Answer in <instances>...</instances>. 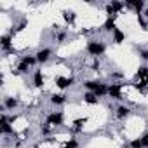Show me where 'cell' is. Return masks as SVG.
I'll return each mask as SVG.
<instances>
[{
	"mask_svg": "<svg viewBox=\"0 0 148 148\" xmlns=\"http://www.w3.org/2000/svg\"><path fill=\"white\" fill-rule=\"evenodd\" d=\"M64 101H66V96H64V94H52V96H51V103L56 105V106L63 105Z\"/></svg>",
	"mask_w": 148,
	"mask_h": 148,
	"instance_id": "2e32d148",
	"label": "cell"
},
{
	"mask_svg": "<svg viewBox=\"0 0 148 148\" xmlns=\"http://www.w3.org/2000/svg\"><path fill=\"white\" fill-rule=\"evenodd\" d=\"M33 86L35 87H42L44 86V75H42V70H37L33 73Z\"/></svg>",
	"mask_w": 148,
	"mask_h": 148,
	"instance_id": "8fae6325",
	"label": "cell"
},
{
	"mask_svg": "<svg viewBox=\"0 0 148 148\" xmlns=\"http://www.w3.org/2000/svg\"><path fill=\"white\" fill-rule=\"evenodd\" d=\"M73 77H70V79H66V77H56V86L59 87V89H68L70 86H73Z\"/></svg>",
	"mask_w": 148,
	"mask_h": 148,
	"instance_id": "52a82bcc",
	"label": "cell"
},
{
	"mask_svg": "<svg viewBox=\"0 0 148 148\" xmlns=\"http://www.w3.org/2000/svg\"><path fill=\"white\" fill-rule=\"evenodd\" d=\"M45 124H49V125H61V124H63V113H61V112H52V113H49Z\"/></svg>",
	"mask_w": 148,
	"mask_h": 148,
	"instance_id": "3957f363",
	"label": "cell"
},
{
	"mask_svg": "<svg viewBox=\"0 0 148 148\" xmlns=\"http://www.w3.org/2000/svg\"><path fill=\"white\" fill-rule=\"evenodd\" d=\"M98 96L94 94V92H91V91H87V92H84V101L87 103V105H98Z\"/></svg>",
	"mask_w": 148,
	"mask_h": 148,
	"instance_id": "30bf717a",
	"label": "cell"
},
{
	"mask_svg": "<svg viewBox=\"0 0 148 148\" xmlns=\"http://www.w3.org/2000/svg\"><path fill=\"white\" fill-rule=\"evenodd\" d=\"M108 96L113 99H122V86L120 84H112L108 87Z\"/></svg>",
	"mask_w": 148,
	"mask_h": 148,
	"instance_id": "8992f818",
	"label": "cell"
},
{
	"mask_svg": "<svg viewBox=\"0 0 148 148\" xmlns=\"http://www.w3.org/2000/svg\"><path fill=\"white\" fill-rule=\"evenodd\" d=\"M64 38H66V35H64V33H59V35H58V42H63Z\"/></svg>",
	"mask_w": 148,
	"mask_h": 148,
	"instance_id": "4dcf8cb0",
	"label": "cell"
},
{
	"mask_svg": "<svg viewBox=\"0 0 148 148\" xmlns=\"http://www.w3.org/2000/svg\"><path fill=\"white\" fill-rule=\"evenodd\" d=\"M87 122V119L84 117V119H75V120H73V125H77V127H80L82 124H86Z\"/></svg>",
	"mask_w": 148,
	"mask_h": 148,
	"instance_id": "4316f807",
	"label": "cell"
},
{
	"mask_svg": "<svg viewBox=\"0 0 148 148\" xmlns=\"http://www.w3.org/2000/svg\"><path fill=\"white\" fill-rule=\"evenodd\" d=\"M51 54H52V51L51 49H40L37 54H35V58H37V63H40V64H44V63H47L49 61V58H51Z\"/></svg>",
	"mask_w": 148,
	"mask_h": 148,
	"instance_id": "5b68a950",
	"label": "cell"
},
{
	"mask_svg": "<svg viewBox=\"0 0 148 148\" xmlns=\"http://www.w3.org/2000/svg\"><path fill=\"white\" fill-rule=\"evenodd\" d=\"M0 44H2V49H4V51H11L12 35H2V38H0Z\"/></svg>",
	"mask_w": 148,
	"mask_h": 148,
	"instance_id": "ba28073f",
	"label": "cell"
},
{
	"mask_svg": "<svg viewBox=\"0 0 148 148\" xmlns=\"http://www.w3.org/2000/svg\"><path fill=\"white\" fill-rule=\"evenodd\" d=\"M145 80H146V82H148V77H146V79H145Z\"/></svg>",
	"mask_w": 148,
	"mask_h": 148,
	"instance_id": "1f68e13d",
	"label": "cell"
},
{
	"mask_svg": "<svg viewBox=\"0 0 148 148\" xmlns=\"http://www.w3.org/2000/svg\"><path fill=\"white\" fill-rule=\"evenodd\" d=\"M112 35H113V42H115V44H122V42L125 40V33H124L122 30H119V28H117Z\"/></svg>",
	"mask_w": 148,
	"mask_h": 148,
	"instance_id": "9a60e30c",
	"label": "cell"
},
{
	"mask_svg": "<svg viewBox=\"0 0 148 148\" xmlns=\"http://www.w3.org/2000/svg\"><path fill=\"white\" fill-rule=\"evenodd\" d=\"M21 61H25L26 64L33 66V64L37 63V58H35V56H23V58H21Z\"/></svg>",
	"mask_w": 148,
	"mask_h": 148,
	"instance_id": "cb8c5ba5",
	"label": "cell"
},
{
	"mask_svg": "<svg viewBox=\"0 0 148 148\" xmlns=\"http://www.w3.org/2000/svg\"><path fill=\"white\" fill-rule=\"evenodd\" d=\"M129 148H145V143H143L141 138H136V139H132L129 143Z\"/></svg>",
	"mask_w": 148,
	"mask_h": 148,
	"instance_id": "44dd1931",
	"label": "cell"
},
{
	"mask_svg": "<svg viewBox=\"0 0 148 148\" xmlns=\"http://www.w3.org/2000/svg\"><path fill=\"white\" fill-rule=\"evenodd\" d=\"M129 115H131V110H129L127 106L120 105V106L117 108V119H127Z\"/></svg>",
	"mask_w": 148,
	"mask_h": 148,
	"instance_id": "5bb4252c",
	"label": "cell"
},
{
	"mask_svg": "<svg viewBox=\"0 0 148 148\" xmlns=\"http://www.w3.org/2000/svg\"><path fill=\"white\" fill-rule=\"evenodd\" d=\"M146 86H148V82H146V80H141L139 84H134V87H136L138 91H141V92L145 91V87H146Z\"/></svg>",
	"mask_w": 148,
	"mask_h": 148,
	"instance_id": "d4e9b609",
	"label": "cell"
},
{
	"mask_svg": "<svg viewBox=\"0 0 148 148\" xmlns=\"http://www.w3.org/2000/svg\"><path fill=\"white\" fill-rule=\"evenodd\" d=\"M138 23H139V26H141V30H143V32H148V23H146V19L143 18V14H139V16H138Z\"/></svg>",
	"mask_w": 148,
	"mask_h": 148,
	"instance_id": "603a6c76",
	"label": "cell"
},
{
	"mask_svg": "<svg viewBox=\"0 0 148 148\" xmlns=\"http://www.w3.org/2000/svg\"><path fill=\"white\" fill-rule=\"evenodd\" d=\"M101 86V82H98V80H86L84 82V87L87 89V91H91V92H96V89Z\"/></svg>",
	"mask_w": 148,
	"mask_h": 148,
	"instance_id": "7c38bea8",
	"label": "cell"
},
{
	"mask_svg": "<svg viewBox=\"0 0 148 148\" xmlns=\"http://www.w3.org/2000/svg\"><path fill=\"white\" fill-rule=\"evenodd\" d=\"M139 58L145 59V61H148V51H146V49H141V51H139Z\"/></svg>",
	"mask_w": 148,
	"mask_h": 148,
	"instance_id": "83f0119b",
	"label": "cell"
},
{
	"mask_svg": "<svg viewBox=\"0 0 148 148\" xmlns=\"http://www.w3.org/2000/svg\"><path fill=\"white\" fill-rule=\"evenodd\" d=\"M86 51H87V54H91V56L98 58V56H101V54L106 51V47H105V44H103V42L89 40V42H87V45H86Z\"/></svg>",
	"mask_w": 148,
	"mask_h": 148,
	"instance_id": "6da1fadb",
	"label": "cell"
},
{
	"mask_svg": "<svg viewBox=\"0 0 148 148\" xmlns=\"http://www.w3.org/2000/svg\"><path fill=\"white\" fill-rule=\"evenodd\" d=\"M64 148H79L77 139H70V141H66V146H64Z\"/></svg>",
	"mask_w": 148,
	"mask_h": 148,
	"instance_id": "484cf974",
	"label": "cell"
},
{
	"mask_svg": "<svg viewBox=\"0 0 148 148\" xmlns=\"http://www.w3.org/2000/svg\"><path fill=\"white\" fill-rule=\"evenodd\" d=\"M63 18H64V21L70 23V25L75 23V12H73V11H64V12H63Z\"/></svg>",
	"mask_w": 148,
	"mask_h": 148,
	"instance_id": "e0dca14e",
	"label": "cell"
},
{
	"mask_svg": "<svg viewBox=\"0 0 148 148\" xmlns=\"http://www.w3.org/2000/svg\"><path fill=\"white\" fill-rule=\"evenodd\" d=\"M94 94H96L98 98H101V96H105V94H108V86L101 82V86H99V87L96 89V92H94Z\"/></svg>",
	"mask_w": 148,
	"mask_h": 148,
	"instance_id": "ffe728a7",
	"label": "cell"
},
{
	"mask_svg": "<svg viewBox=\"0 0 148 148\" xmlns=\"http://www.w3.org/2000/svg\"><path fill=\"white\" fill-rule=\"evenodd\" d=\"M7 115L5 113H2V117H0V132L2 134H7V136H14L16 132H14V127L7 122Z\"/></svg>",
	"mask_w": 148,
	"mask_h": 148,
	"instance_id": "7a4b0ae2",
	"label": "cell"
},
{
	"mask_svg": "<svg viewBox=\"0 0 148 148\" xmlns=\"http://www.w3.org/2000/svg\"><path fill=\"white\" fill-rule=\"evenodd\" d=\"M103 30L113 33V32L117 30V26H115V18H106V21L103 23Z\"/></svg>",
	"mask_w": 148,
	"mask_h": 148,
	"instance_id": "9c48e42d",
	"label": "cell"
},
{
	"mask_svg": "<svg viewBox=\"0 0 148 148\" xmlns=\"http://www.w3.org/2000/svg\"><path fill=\"white\" fill-rule=\"evenodd\" d=\"M136 75H138L141 80H145V79L148 77V68H146V66H139V68H138V73H136Z\"/></svg>",
	"mask_w": 148,
	"mask_h": 148,
	"instance_id": "7402d4cb",
	"label": "cell"
},
{
	"mask_svg": "<svg viewBox=\"0 0 148 148\" xmlns=\"http://www.w3.org/2000/svg\"><path fill=\"white\" fill-rule=\"evenodd\" d=\"M125 7H129V9H134V11H136V14L139 16V14H143L145 2H143V0H127V2H125Z\"/></svg>",
	"mask_w": 148,
	"mask_h": 148,
	"instance_id": "277c9868",
	"label": "cell"
},
{
	"mask_svg": "<svg viewBox=\"0 0 148 148\" xmlns=\"http://www.w3.org/2000/svg\"><path fill=\"white\" fill-rule=\"evenodd\" d=\"M18 105H19V101L14 99V98H5V99H4V108H5V110H14Z\"/></svg>",
	"mask_w": 148,
	"mask_h": 148,
	"instance_id": "4fadbf2b",
	"label": "cell"
},
{
	"mask_svg": "<svg viewBox=\"0 0 148 148\" xmlns=\"http://www.w3.org/2000/svg\"><path fill=\"white\" fill-rule=\"evenodd\" d=\"M110 5H112V9H113V12H115V14H119V12L125 7V4H124V2H119V0H113Z\"/></svg>",
	"mask_w": 148,
	"mask_h": 148,
	"instance_id": "ac0fdd59",
	"label": "cell"
},
{
	"mask_svg": "<svg viewBox=\"0 0 148 148\" xmlns=\"http://www.w3.org/2000/svg\"><path fill=\"white\" fill-rule=\"evenodd\" d=\"M32 66L30 64H26L25 61H21L19 59V63H18V66H16V70H18V73H28V70H30Z\"/></svg>",
	"mask_w": 148,
	"mask_h": 148,
	"instance_id": "d6986e66",
	"label": "cell"
},
{
	"mask_svg": "<svg viewBox=\"0 0 148 148\" xmlns=\"http://www.w3.org/2000/svg\"><path fill=\"white\" fill-rule=\"evenodd\" d=\"M92 70H94V71H98V70H99V61H98V59L92 63Z\"/></svg>",
	"mask_w": 148,
	"mask_h": 148,
	"instance_id": "f546056e",
	"label": "cell"
},
{
	"mask_svg": "<svg viewBox=\"0 0 148 148\" xmlns=\"http://www.w3.org/2000/svg\"><path fill=\"white\" fill-rule=\"evenodd\" d=\"M51 129H52V125H49V124H45V125L42 127V134H49V132H51Z\"/></svg>",
	"mask_w": 148,
	"mask_h": 148,
	"instance_id": "f1b7e54d",
	"label": "cell"
}]
</instances>
